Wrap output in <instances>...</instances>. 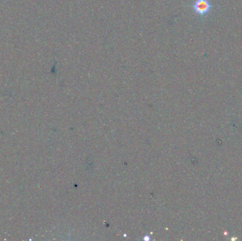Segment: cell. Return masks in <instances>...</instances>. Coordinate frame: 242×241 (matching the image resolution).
I'll use <instances>...</instances> for the list:
<instances>
[{
    "label": "cell",
    "mask_w": 242,
    "mask_h": 241,
    "mask_svg": "<svg viewBox=\"0 0 242 241\" xmlns=\"http://www.w3.org/2000/svg\"><path fill=\"white\" fill-rule=\"evenodd\" d=\"M191 7L193 12L200 18L207 17L215 9L210 0H195Z\"/></svg>",
    "instance_id": "obj_1"
}]
</instances>
